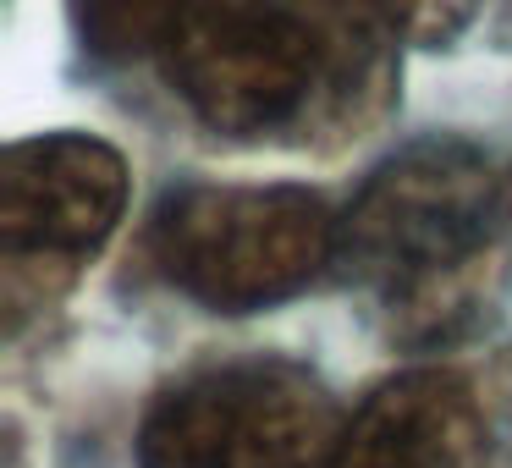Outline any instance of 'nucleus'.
I'll return each instance as SVG.
<instances>
[{
  "mask_svg": "<svg viewBox=\"0 0 512 468\" xmlns=\"http://www.w3.org/2000/svg\"><path fill=\"white\" fill-rule=\"evenodd\" d=\"M490 430L474 386L452 369H402L342 424L325 468H485Z\"/></svg>",
  "mask_w": 512,
  "mask_h": 468,
  "instance_id": "6",
  "label": "nucleus"
},
{
  "mask_svg": "<svg viewBox=\"0 0 512 468\" xmlns=\"http://www.w3.org/2000/svg\"><path fill=\"white\" fill-rule=\"evenodd\" d=\"M149 259L182 298L254 314L298 298L336 259V215L292 182H182L149 221Z\"/></svg>",
  "mask_w": 512,
  "mask_h": 468,
  "instance_id": "3",
  "label": "nucleus"
},
{
  "mask_svg": "<svg viewBox=\"0 0 512 468\" xmlns=\"http://www.w3.org/2000/svg\"><path fill=\"white\" fill-rule=\"evenodd\" d=\"M331 265L402 336H452L512 270V160L474 138L397 149L336 215Z\"/></svg>",
  "mask_w": 512,
  "mask_h": 468,
  "instance_id": "1",
  "label": "nucleus"
},
{
  "mask_svg": "<svg viewBox=\"0 0 512 468\" xmlns=\"http://www.w3.org/2000/svg\"><path fill=\"white\" fill-rule=\"evenodd\" d=\"M177 0H72V23L89 56L100 61H127L155 50Z\"/></svg>",
  "mask_w": 512,
  "mask_h": 468,
  "instance_id": "7",
  "label": "nucleus"
},
{
  "mask_svg": "<svg viewBox=\"0 0 512 468\" xmlns=\"http://www.w3.org/2000/svg\"><path fill=\"white\" fill-rule=\"evenodd\" d=\"M397 34L369 0H177L155 39L171 94L221 138H276L380 83Z\"/></svg>",
  "mask_w": 512,
  "mask_h": 468,
  "instance_id": "2",
  "label": "nucleus"
},
{
  "mask_svg": "<svg viewBox=\"0 0 512 468\" xmlns=\"http://www.w3.org/2000/svg\"><path fill=\"white\" fill-rule=\"evenodd\" d=\"M127 210V160L89 133H39L0 160V243L6 259L78 265Z\"/></svg>",
  "mask_w": 512,
  "mask_h": 468,
  "instance_id": "5",
  "label": "nucleus"
},
{
  "mask_svg": "<svg viewBox=\"0 0 512 468\" xmlns=\"http://www.w3.org/2000/svg\"><path fill=\"white\" fill-rule=\"evenodd\" d=\"M342 413L292 358H232L182 375L138 424V468H325Z\"/></svg>",
  "mask_w": 512,
  "mask_h": 468,
  "instance_id": "4",
  "label": "nucleus"
},
{
  "mask_svg": "<svg viewBox=\"0 0 512 468\" xmlns=\"http://www.w3.org/2000/svg\"><path fill=\"white\" fill-rule=\"evenodd\" d=\"M386 28L397 39H413V45H446V39L463 34V23L474 17L479 0H369Z\"/></svg>",
  "mask_w": 512,
  "mask_h": 468,
  "instance_id": "8",
  "label": "nucleus"
}]
</instances>
